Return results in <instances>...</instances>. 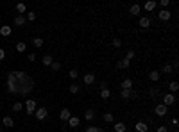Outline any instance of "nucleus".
Wrapping results in <instances>:
<instances>
[{
	"label": "nucleus",
	"instance_id": "43",
	"mask_svg": "<svg viewBox=\"0 0 179 132\" xmlns=\"http://www.w3.org/2000/svg\"><path fill=\"white\" fill-rule=\"evenodd\" d=\"M156 132H168V127H165V125H161L158 130H156Z\"/></svg>",
	"mask_w": 179,
	"mask_h": 132
},
{
	"label": "nucleus",
	"instance_id": "32",
	"mask_svg": "<svg viewBox=\"0 0 179 132\" xmlns=\"http://www.w3.org/2000/svg\"><path fill=\"white\" fill-rule=\"evenodd\" d=\"M27 50V43H16V52H25Z\"/></svg>",
	"mask_w": 179,
	"mask_h": 132
},
{
	"label": "nucleus",
	"instance_id": "30",
	"mask_svg": "<svg viewBox=\"0 0 179 132\" xmlns=\"http://www.w3.org/2000/svg\"><path fill=\"white\" fill-rule=\"evenodd\" d=\"M21 109H24V104H21V102H14V104H13V111H14V113H20Z\"/></svg>",
	"mask_w": 179,
	"mask_h": 132
},
{
	"label": "nucleus",
	"instance_id": "21",
	"mask_svg": "<svg viewBox=\"0 0 179 132\" xmlns=\"http://www.w3.org/2000/svg\"><path fill=\"white\" fill-rule=\"evenodd\" d=\"M129 66H131V61H127V59H122V61H118L117 62V68H129Z\"/></svg>",
	"mask_w": 179,
	"mask_h": 132
},
{
	"label": "nucleus",
	"instance_id": "20",
	"mask_svg": "<svg viewBox=\"0 0 179 132\" xmlns=\"http://www.w3.org/2000/svg\"><path fill=\"white\" fill-rule=\"evenodd\" d=\"M122 89H132V79H124L122 80Z\"/></svg>",
	"mask_w": 179,
	"mask_h": 132
},
{
	"label": "nucleus",
	"instance_id": "35",
	"mask_svg": "<svg viewBox=\"0 0 179 132\" xmlns=\"http://www.w3.org/2000/svg\"><path fill=\"white\" fill-rule=\"evenodd\" d=\"M50 68H52V72H59V70H61V62H59V61H54V62L50 64Z\"/></svg>",
	"mask_w": 179,
	"mask_h": 132
},
{
	"label": "nucleus",
	"instance_id": "8",
	"mask_svg": "<svg viewBox=\"0 0 179 132\" xmlns=\"http://www.w3.org/2000/svg\"><path fill=\"white\" fill-rule=\"evenodd\" d=\"M158 18H160V20H163V21H168V20L172 18V13H170L168 9H161V11H160V14H158Z\"/></svg>",
	"mask_w": 179,
	"mask_h": 132
},
{
	"label": "nucleus",
	"instance_id": "25",
	"mask_svg": "<svg viewBox=\"0 0 179 132\" xmlns=\"http://www.w3.org/2000/svg\"><path fill=\"white\" fill-rule=\"evenodd\" d=\"M79 89H81V87H79V84H75V82L68 86V91H70L72 95H77V93H79Z\"/></svg>",
	"mask_w": 179,
	"mask_h": 132
},
{
	"label": "nucleus",
	"instance_id": "11",
	"mask_svg": "<svg viewBox=\"0 0 179 132\" xmlns=\"http://www.w3.org/2000/svg\"><path fill=\"white\" fill-rule=\"evenodd\" d=\"M82 82H84L86 86H92V84L95 82V75H93V73H86V75L82 77Z\"/></svg>",
	"mask_w": 179,
	"mask_h": 132
},
{
	"label": "nucleus",
	"instance_id": "39",
	"mask_svg": "<svg viewBox=\"0 0 179 132\" xmlns=\"http://www.w3.org/2000/svg\"><path fill=\"white\" fill-rule=\"evenodd\" d=\"M84 132H100V128H99V127H95V125H90Z\"/></svg>",
	"mask_w": 179,
	"mask_h": 132
},
{
	"label": "nucleus",
	"instance_id": "2",
	"mask_svg": "<svg viewBox=\"0 0 179 132\" xmlns=\"http://www.w3.org/2000/svg\"><path fill=\"white\" fill-rule=\"evenodd\" d=\"M167 113H168V107L167 105H163V104H156L154 105V114L156 116L163 118V116H167Z\"/></svg>",
	"mask_w": 179,
	"mask_h": 132
},
{
	"label": "nucleus",
	"instance_id": "1",
	"mask_svg": "<svg viewBox=\"0 0 179 132\" xmlns=\"http://www.w3.org/2000/svg\"><path fill=\"white\" fill-rule=\"evenodd\" d=\"M32 87H34V82L27 75L24 80H18V95H29L32 91Z\"/></svg>",
	"mask_w": 179,
	"mask_h": 132
},
{
	"label": "nucleus",
	"instance_id": "9",
	"mask_svg": "<svg viewBox=\"0 0 179 132\" xmlns=\"http://www.w3.org/2000/svg\"><path fill=\"white\" fill-rule=\"evenodd\" d=\"M134 130H136V132H147V130H149V125H147L145 121H136Z\"/></svg>",
	"mask_w": 179,
	"mask_h": 132
},
{
	"label": "nucleus",
	"instance_id": "14",
	"mask_svg": "<svg viewBox=\"0 0 179 132\" xmlns=\"http://www.w3.org/2000/svg\"><path fill=\"white\" fill-rule=\"evenodd\" d=\"M140 27L142 29H149L150 27V18L149 16H142L140 18Z\"/></svg>",
	"mask_w": 179,
	"mask_h": 132
},
{
	"label": "nucleus",
	"instance_id": "29",
	"mask_svg": "<svg viewBox=\"0 0 179 132\" xmlns=\"http://www.w3.org/2000/svg\"><path fill=\"white\" fill-rule=\"evenodd\" d=\"M111 45H113L115 48H120L122 47V39L120 38H113V39H111Z\"/></svg>",
	"mask_w": 179,
	"mask_h": 132
},
{
	"label": "nucleus",
	"instance_id": "48",
	"mask_svg": "<svg viewBox=\"0 0 179 132\" xmlns=\"http://www.w3.org/2000/svg\"><path fill=\"white\" fill-rule=\"evenodd\" d=\"M172 132H177V130H172Z\"/></svg>",
	"mask_w": 179,
	"mask_h": 132
},
{
	"label": "nucleus",
	"instance_id": "42",
	"mask_svg": "<svg viewBox=\"0 0 179 132\" xmlns=\"http://www.w3.org/2000/svg\"><path fill=\"white\" fill-rule=\"evenodd\" d=\"M161 6H163V9H167L168 6H170V0H161V2H160Z\"/></svg>",
	"mask_w": 179,
	"mask_h": 132
},
{
	"label": "nucleus",
	"instance_id": "24",
	"mask_svg": "<svg viewBox=\"0 0 179 132\" xmlns=\"http://www.w3.org/2000/svg\"><path fill=\"white\" fill-rule=\"evenodd\" d=\"M95 118V111H93V109H88V111L84 113V120H88V121H92Z\"/></svg>",
	"mask_w": 179,
	"mask_h": 132
},
{
	"label": "nucleus",
	"instance_id": "15",
	"mask_svg": "<svg viewBox=\"0 0 179 132\" xmlns=\"http://www.w3.org/2000/svg\"><path fill=\"white\" fill-rule=\"evenodd\" d=\"M79 123H81V120H79L77 116H70V120H68V127H70V128H77Z\"/></svg>",
	"mask_w": 179,
	"mask_h": 132
},
{
	"label": "nucleus",
	"instance_id": "37",
	"mask_svg": "<svg viewBox=\"0 0 179 132\" xmlns=\"http://www.w3.org/2000/svg\"><path fill=\"white\" fill-rule=\"evenodd\" d=\"M163 73L168 75V73H175V72L172 70V66H170V64H165V66H163Z\"/></svg>",
	"mask_w": 179,
	"mask_h": 132
},
{
	"label": "nucleus",
	"instance_id": "34",
	"mask_svg": "<svg viewBox=\"0 0 179 132\" xmlns=\"http://www.w3.org/2000/svg\"><path fill=\"white\" fill-rule=\"evenodd\" d=\"M25 11H27L25 4H16V13H20V14H24Z\"/></svg>",
	"mask_w": 179,
	"mask_h": 132
},
{
	"label": "nucleus",
	"instance_id": "31",
	"mask_svg": "<svg viewBox=\"0 0 179 132\" xmlns=\"http://www.w3.org/2000/svg\"><path fill=\"white\" fill-rule=\"evenodd\" d=\"M111 97V91L107 89V87H106V89H100V98H104V100H107Z\"/></svg>",
	"mask_w": 179,
	"mask_h": 132
},
{
	"label": "nucleus",
	"instance_id": "40",
	"mask_svg": "<svg viewBox=\"0 0 179 132\" xmlns=\"http://www.w3.org/2000/svg\"><path fill=\"white\" fill-rule=\"evenodd\" d=\"M125 59H127V61H132V59H134V50H127Z\"/></svg>",
	"mask_w": 179,
	"mask_h": 132
},
{
	"label": "nucleus",
	"instance_id": "17",
	"mask_svg": "<svg viewBox=\"0 0 179 132\" xmlns=\"http://www.w3.org/2000/svg\"><path fill=\"white\" fill-rule=\"evenodd\" d=\"M160 77H161V73L160 72H149V80H152V82H158L160 80Z\"/></svg>",
	"mask_w": 179,
	"mask_h": 132
},
{
	"label": "nucleus",
	"instance_id": "33",
	"mask_svg": "<svg viewBox=\"0 0 179 132\" xmlns=\"http://www.w3.org/2000/svg\"><path fill=\"white\" fill-rule=\"evenodd\" d=\"M149 95H150L152 98H156V97H160V89H158V87H150V89H149Z\"/></svg>",
	"mask_w": 179,
	"mask_h": 132
},
{
	"label": "nucleus",
	"instance_id": "44",
	"mask_svg": "<svg viewBox=\"0 0 179 132\" xmlns=\"http://www.w3.org/2000/svg\"><path fill=\"white\" fill-rule=\"evenodd\" d=\"M36 57H38L36 54H29V55H27V59H29L31 62H32V61H36Z\"/></svg>",
	"mask_w": 179,
	"mask_h": 132
},
{
	"label": "nucleus",
	"instance_id": "38",
	"mask_svg": "<svg viewBox=\"0 0 179 132\" xmlns=\"http://www.w3.org/2000/svg\"><path fill=\"white\" fill-rule=\"evenodd\" d=\"M25 20H29V21H34V20H36V13L29 11V13H27V16H25Z\"/></svg>",
	"mask_w": 179,
	"mask_h": 132
},
{
	"label": "nucleus",
	"instance_id": "27",
	"mask_svg": "<svg viewBox=\"0 0 179 132\" xmlns=\"http://www.w3.org/2000/svg\"><path fill=\"white\" fill-rule=\"evenodd\" d=\"M168 89H170V93H172V95H174V93H175V91H177V89H179V84H177V82H175V80H172V82H170V84H168Z\"/></svg>",
	"mask_w": 179,
	"mask_h": 132
},
{
	"label": "nucleus",
	"instance_id": "41",
	"mask_svg": "<svg viewBox=\"0 0 179 132\" xmlns=\"http://www.w3.org/2000/svg\"><path fill=\"white\" fill-rule=\"evenodd\" d=\"M68 75H70V79H74V80H75V79L79 77V72H77V70H70V72H68Z\"/></svg>",
	"mask_w": 179,
	"mask_h": 132
},
{
	"label": "nucleus",
	"instance_id": "12",
	"mask_svg": "<svg viewBox=\"0 0 179 132\" xmlns=\"http://www.w3.org/2000/svg\"><path fill=\"white\" fill-rule=\"evenodd\" d=\"M2 125H4L6 128H13V127H14V120H13L11 116H4V120H2Z\"/></svg>",
	"mask_w": 179,
	"mask_h": 132
},
{
	"label": "nucleus",
	"instance_id": "5",
	"mask_svg": "<svg viewBox=\"0 0 179 132\" xmlns=\"http://www.w3.org/2000/svg\"><path fill=\"white\" fill-rule=\"evenodd\" d=\"M174 104H175V95H172V93L163 95V105L170 107V105H174Z\"/></svg>",
	"mask_w": 179,
	"mask_h": 132
},
{
	"label": "nucleus",
	"instance_id": "28",
	"mask_svg": "<svg viewBox=\"0 0 179 132\" xmlns=\"http://www.w3.org/2000/svg\"><path fill=\"white\" fill-rule=\"evenodd\" d=\"M32 45H34V48H41L43 47V39L41 38H34L32 39Z\"/></svg>",
	"mask_w": 179,
	"mask_h": 132
},
{
	"label": "nucleus",
	"instance_id": "10",
	"mask_svg": "<svg viewBox=\"0 0 179 132\" xmlns=\"http://www.w3.org/2000/svg\"><path fill=\"white\" fill-rule=\"evenodd\" d=\"M142 13V7H140V4H132L131 7H129V14H132V16H138Z\"/></svg>",
	"mask_w": 179,
	"mask_h": 132
},
{
	"label": "nucleus",
	"instance_id": "16",
	"mask_svg": "<svg viewBox=\"0 0 179 132\" xmlns=\"http://www.w3.org/2000/svg\"><path fill=\"white\" fill-rule=\"evenodd\" d=\"M156 6H158V4H156V2H154V0H149V2H145V6H143V9H145L147 13H152V11L156 9Z\"/></svg>",
	"mask_w": 179,
	"mask_h": 132
},
{
	"label": "nucleus",
	"instance_id": "13",
	"mask_svg": "<svg viewBox=\"0 0 179 132\" xmlns=\"http://www.w3.org/2000/svg\"><path fill=\"white\" fill-rule=\"evenodd\" d=\"M14 25H16V27L25 25V14H18V16H14Z\"/></svg>",
	"mask_w": 179,
	"mask_h": 132
},
{
	"label": "nucleus",
	"instance_id": "6",
	"mask_svg": "<svg viewBox=\"0 0 179 132\" xmlns=\"http://www.w3.org/2000/svg\"><path fill=\"white\" fill-rule=\"evenodd\" d=\"M120 97H122V100L136 98V91H132V89H122V91H120Z\"/></svg>",
	"mask_w": 179,
	"mask_h": 132
},
{
	"label": "nucleus",
	"instance_id": "3",
	"mask_svg": "<svg viewBox=\"0 0 179 132\" xmlns=\"http://www.w3.org/2000/svg\"><path fill=\"white\" fill-rule=\"evenodd\" d=\"M34 116H36V120H39V121H43L45 118L49 116V111H47V107H38L36 111H34Z\"/></svg>",
	"mask_w": 179,
	"mask_h": 132
},
{
	"label": "nucleus",
	"instance_id": "19",
	"mask_svg": "<svg viewBox=\"0 0 179 132\" xmlns=\"http://www.w3.org/2000/svg\"><path fill=\"white\" fill-rule=\"evenodd\" d=\"M113 128H115V132H125V130H127V127H125L124 121H117Z\"/></svg>",
	"mask_w": 179,
	"mask_h": 132
},
{
	"label": "nucleus",
	"instance_id": "46",
	"mask_svg": "<svg viewBox=\"0 0 179 132\" xmlns=\"http://www.w3.org/2000/svg\"><path fill=\"white\" fill-rule=\"evenodd\" d=\"M0 111H2V102H0Z\"/></svg>",
	"mask_w": 179,
	"mask_h": 132
},
{
	"label": "nucleus",
	"instance_id": "22",
	"mask_svg": "<svg viewBox=\"0 0 179 132\" xmlns=\"http://www.w3.org/2000/svg\"><path fill=\"white\" fill-rule=\"evenodd\" d=\"M41 62H43L45 66H50V64L54 62V59H52V55H50V54H47V55H43V59H41Z\"/></svg>",
	"mask_w": 179,
	"mask_h": 132
},
{
	"label": "nucleus",
	"instance_id": "23",
	"mask_svg": "<svg viewBox=\"0 0 179 132\" xmlns=\"http://www.w3.org/2000/svg\"><path fill=\"white\" fill-rule=\"evenodd\" d=\"M102 120H104L106 123H113V120H115V114H111V113H104V114H102Z\"/></svg>",
	"mask_w": 179,
	"mask_h": 132
},
{
	"label": "nucleus",
	"instance_id": "18",
	"mask_svg": "<svg viewBox=\"0 0 179 132\" xmlns=\"http://www.w3.org/2000/svg\"><path fill=\"white\" fill-rule=\"evenodd\" d=\"M18 84V79H16V75L11 72L9 75H7V86H16Z\"/></svg>",
	"mask_w": 179,
	"mask_h": 132
},
{
	"label": "nucleus",
	"instance_id": "47",
	"mask_svg": "<svg viewBox=\"0 0 179 132\" xmlns=\"http://www.w3.org/2000/svg\"><path fill=\"white\" fill-rule=\"evenodd\" d=\"M0 132H2V127H0Z\"/></svg>",
	"mask_w": 179,
	"mask_h": 132
},
{
	"label": "nucleus",
	"instance_id": "26",
	"mask_svg": "<svg viewBox=\"0 0 179 132\" xmlns=\"http://www.w3.org/2000/svg\"><path fill=\"white\" fill-rule=\"evenodd\" d=\"M0 34L2 36H11V27L9 25H2L0 27Z\"/></svg>",
	"mask_w": 179,
	"mask_h": 132
},
{
	"label": "nucleus",
	"instance_id": "4",
	"mask_svg": "<svg viewBox=\"0 0 179 132\" xmlns=\"http://www.w3.org/2000/svg\"><path fill=\"white\" fill-rule=\"evenodd\" d=\"M38 109V104H36V100H25V111H27V114H32L34 116V111Z\"/></svg>",
	"mask_w": 179,
	"mask_h": 132
},
{
	"label": "nucleus",
	"instance_id": "45",
	"mask_svg": "<svg viewBox=\"0 0 179 132\" xmlns=\"http://www.w3.org/2000/svg\"><path fill=\"white\" fill-rule=\"evenodd\" d=\"M4 57H6V50H4V48H0V61H2Z\"/></svg>",
	"mask_w": 179,
	"mask_h": 132
},
{
	"label": "nucleus",
	"instance_id": "36",
	"mask_svg": "<svg viewBox=\"0 0 179 132\" xmlns=\"http://www.w3.org/2000/svg\"><path fill=\"white\" fill-rule=\"evenodd\" d=\"M13 73L16 75V79H18V80H24V79L27 77V73H25V72H13Z\"/></svg>",
	"mask_w": 179,
	"mask_h": 132
},
{
	"label": "nucleus",
	"instance_id": "7",
	"mask_svg": "<svg viewBox=\"0 0 179 132\" xmlns=\"http://www.w3.org/2000/svg\"><path fill=\"white\" fill-rule=\"evenodd\" d=\"M70 116H72V113H70V109H61V113H59V120H63V121H68L70 120Z\"/></svg>",
	"mask_w": 179,
	"mask_h": 132
}]
</instances>
